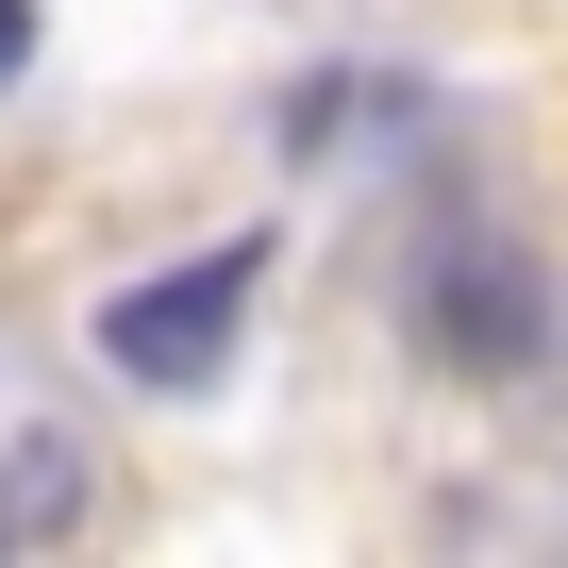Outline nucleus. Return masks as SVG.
<instances>
[{
	"instance_id": "obj_1",
	"label": "nucleus",
	"mask_w": 568,
	"mask_h": 568,
	"mask_svg": "<svg viewBox=\"0 0 568 568\" xmlns=\"http://www.w3.org/2000/svg\"><path fill=\"white\" fill-rule=\"evenodd\" d=\"M251 284H267V251L217 234V251L118 284V302H101V352H118L134 385H217V368H234V318H251Z\"/></svg>"
},
{
	"instance_id": "obj_2",
	"label": "nucleus",
	"mask_w": 568,
	"mask_h": 568,
	"mask_svg": "<svg viewBox=\"0 0 568 568\" xmlns=\"http://www.w3.org/2000/svg\"><path fill=\"white\" fill-rule=\"evenodd\" d=\"M418 352H435V368H468V385H518V368L551 352V284H535V251L452 234V251L418 267Z\"/></svg>"
},
{
	"instance_id": "obj_3",
	"label": "nucleus",
	"mask_w": 568,
	"mask_h": 568,
	"mask_svg": "<svg viewBox=\"0 0 568 568\" xmlns=\"http://www.w3.org/2000/svg\"><path fill=\"white\" fill-rule=\"evenodd\" d=\"M402 118H418L402 84H302V101H284V151L318 168V151H352V134H402Z\"/></svg>"
},
{
	"instance_id": "obj_4",
	"label": "nucleus",
	"mask_w": 568,
	"mask_h": 568,
	"mask_svg": "<svg viewBox=\"0 0 568 568\" xmlns=\"http://www.w3.org/2000/svg\"><path fill=\"white\" fill-rule=\"evenodd\" d=\"M18 51H34V18H18V0H0V84H18Z\"/></svg>"
},
{
	"instance_id": "obj_5",
	"label": "nucleus",
	"mask_w": 568,
	"mask_h": 568,
	"mask_svg": "<svg viewBox=\"0 0 568 568\" xmlns=\"http://www.w3.org/2000/svg\"><path fill=\"white\" fill-rule=\"evenodd\" d=\"M0 551H18V485H0Z\"/></svg>"
}]
</instances>
